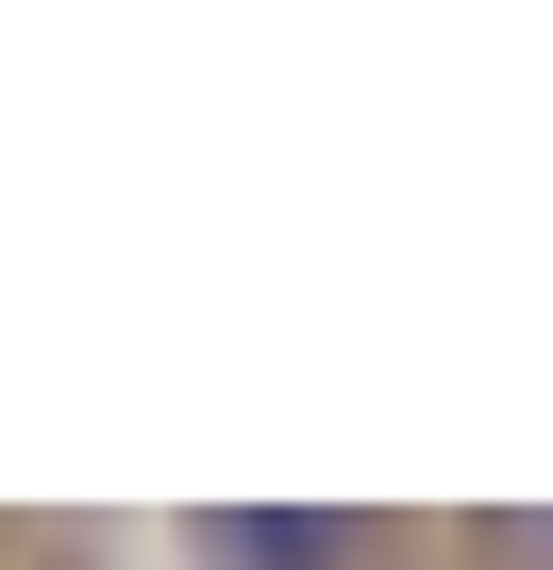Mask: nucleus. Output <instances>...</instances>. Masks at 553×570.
<instances>
[{"mask_svg": "<svg viewBox=\"0 0 553 570\" xmlns=\"http://www.w3.org/2000/svg\"><path fill=\"white\" fill-rule=\"evenodd\" d=\"M201 553H218V570H336L353 520H251V503H235V520H201Z\"/></svg>", "mask_w": 553, "mask_h": 570, "instance_id": "obj_1", "label": "nucleus"}, {"mask_svg": "<svg viewBox=\"0 0 553 570\" xmlns=\"http://www.w3.org/2000/svg\"><path fill=\"white\" fill-rule=\"evenodd\" d=\"M486 553L503 570H553V520H486Z\"/></svg>", "mask_w": 553, "mask_h": 570, "instance_id": "obj_2", "label": "nucleus"}]
</instances>
